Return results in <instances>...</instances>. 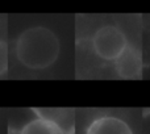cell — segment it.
Returning <instances> with one entry per match:
<instances>
[{
  "label": "cell",
  "instance_id": "6da1fadb",
  "mask_svg": "<svg viewBox=\"0 0 150 134\" xmlns=\"http://www.w3.org/2000/svg\"><path fill=\"white\" fill-rule=\"evenodd\" d=\"M16 58L29 70H45L57 62L61 42L57 34L45 26H32L16 39Z\"/></svg>",
  "mask_w": 150,
  "mask_h": 134
},
{
  "label": "cell",
  "instance_id": "7a4b0ae2",
  "mask_svg": "<svg viewBox=\"0 0 150 134\" xmlns=\"http://www.w3.org/2000/svg\"><path fill=\"white\" fill-rule=\"evenodd\" d=\"M128 45L129 42L125 33L116 25L100 26L91 38L93 54L107 62H115L125 51Z\"/></svg>",
  "mask_w": 150,
  "mask_h": 134
},
{
  "label": "cell",
  "instance_id": "3957f363",
  "mask_svg": "<svg viewBox=\"0 0 150 134\" xmlns=\"http://www.w3.org/2000/svg\"><path fill=\"white\" fill-rule=\"evenodd\" d=\"M12 134H71L70 130L59 120L47 113H36L18 132Z\"/></svg>",
  "mask_w": 150,
  "mask_h": 134
},
{
  "label": "cell",
  "instance_id": "277c9868",
  "mask_svg": "<svg viewBox=\"0 0 150 134\" xmlns=\"http://www.w3.org/2000/svg\"><path fill=\"white\" fill-rule=\"evenodd\" d=\"M115 71L121 79H137L142 72V57L137 47L128 45L125 51L115 61Z\"/></svg>",
  "mask_w": 150,
  "mask_h": 134
},
{
  "label": "cell",
  "instance_id": "5b68a950",
  "mask_svg": "<svg viewBox=\"0 0 150 134\" xmlns=\"http://www.w3.org/2000/svg\"><path fill=\"white\" fill-rule=\"evenodd\" d=\"M84 134H134L130 125L121 117L103 114L88 124Z\"/></svg>",
  "mask_w": 150,
  "mask_h": 134
},
{
  "label": "cell",
  "instance_id": "8992f818",
  "mask_svg": "<svg viewBox=\"0 0 150 134\" xmlns=\"http://www.w3.org/2000/svg\"><path fill=\"white\" fill-rule=\"evenodd\" d=\"M9 65V51H8V45L5 41L0 39V76L4 75L8 71Z\"/></svg>",
  "mask_w": 150,
  "mask_h": 134
}]
</instances>
